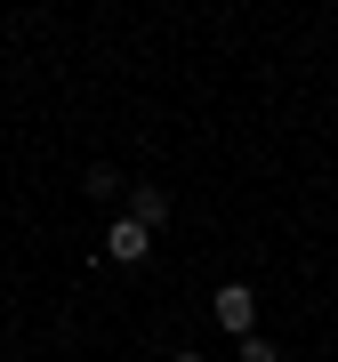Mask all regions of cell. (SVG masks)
<instances>
[{
  "label": "cell",
  "instance_id": "obj_1",
  "mask_svg": "<svg viewBox=\"0 0 338 362\" xmlns=\"http://www.w3.org/2000/svg\"><path fill=\"white\" fill-rule=\"evenodd\" d=\"M209 314H218V322L234 330V338H250V330H258V290H250V282H226Z\"/></svg>",
  "mask_w": 338,
  "mask_h": 362
},
{
  "label": "cell",
  "instance_id": "obj_3",
  "mask_svg": "<svg viewBox=\"0 0 338 362\" xmlns=\"http://www.w3.org/2000/svg\"><path fill=\"white\" fill-rule=\"evenodd\" d=\"M129 218H137V226H161V218H169V202H161V185H137V202H129Z\"/></svg>",
  "mask_w": 338,
  "mask_h": 362
},
{
  "label": "cell",
  "instance_id": "obj_5",
  "mask_svg": "<svg viewBox=\"0 0 338 362\" xmlns=\"http://www.w3.org/2000/svg\"><path fill=\"white\" fill-rule=\"evenodd\" d=\"M169 362H202V354H169Z\"/></svg>",
  "mask_w": 338,
  "mask_h": 362
},
{
  "label": "cell",
  "instance_id": "obj_2",
  "mask_svg": "<svg viewBox=\"0 0 338 362\" xmlns=\"http://www.w3.org/2000/svg\"><path fill=\"white\" fill-rule=\"evenodd\" d=\"M145 242H153V226H137V218H113V233H105V258L137 266V258H145Z\"/></svg>",
  "mask_w": 338,
  "mask_h": 362
},
{
  "label": "cell",
  "instance_id": "obj_4",
  "mask_svg": "<svg viewBox=\"0 0 338 362\" xmlns=\"http://www.w3.org/2000/svg\"><path fill=\"white\" fill-rule=\"evenodd\" d=\"M242 362H282V354H274V338H258V330H250V338H242Z\"/></svg>",
  "mask_w": 338,
  "mask_h": 362
}]
</instances>
